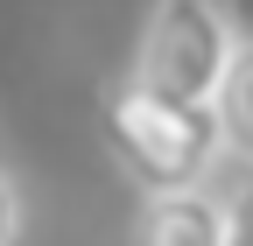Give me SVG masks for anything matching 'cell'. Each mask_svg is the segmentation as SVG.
Returning a JSON list of instances; mask_svg holds the SVG:
<instances>
[{
	"label": "cell",
	"instance_id": "cell-1",
	"mask_svg": "<svg viewBox=\"0 0 253 246\" xmlns=\"http://www.w3.org/2000/svg\"><path fill=\"white\" fill-rule=\"evenodd\" d=\"M106 155L120 162V176L134 190H190L204 183L225 155V134H218V106H183V99H162L134 78H120L106 91Z\"/></svg>",
	"mask_w": 253,
	"mask_h": 246
},
{
	"label": "cell",
	"instance_id": "cell-2",
	"mask_svg": "<svg viewBox=\"0 0 253 246\" xmlns=\"http://www.w3.org/2000/svg\"><path fill=\"white\" fill-rule=\"evenodd\" d=\"M232 56H239V36L218 0H155L126 78L162 91V99H183V106H218Z\"/></svg>",
	"mask_w": 253,
	"mask_h": 246
},
{
	"label": "cell",
	"instance_id": "cell-3",
	"mask_svg": "<svg viewBox=\"0 0 253 246\" xmlns=\"http://www.w3.org/2000/svg\"><path fill=\"white\" fill-rule=\"evenodd\" d=\"M134 246H225V197H211L204 183H190V190H155L141 204Z\"/></svg>",
	"mask_w": 253,
	"mask_h": 246
},
{
	"label": "cell",
	"instance_id": "cell-4",
	"mask_svg": "<svg viewBox=\"0 0 253 246\" xmlns=\"http://www.w3.org/2000/svg\"><path fill=\"white\" fill-rule=\"evenodd\" d=\"M218 134H225V148L239 162H253V49L232 56V78L218 91Z\"/></svg>",
	"mask_w": 253,
	"mask_h": 246
},
{
	"label": "cell",
	"instance_id": "cell-5",
	"mask_svg": "<svg viewBox=\"0 0 253 246\" xmlns=\"http://www.w3.org/2000/svg\"><path fill=\"white\" fill-rule=\"evenodd\" d=\"M225 246H253V190H239L225 204Z\"/></svg>",
	"mask_w": 253,
	"mask_h": 246
},
{
	"label": "cell",
	"instance_id": "cell-6",
	"mask_svg": "<svg viewBox=\"0 0 253 246\" xmlns=\"http://www.w3.org/2000/svg\"><path fill=\"white\" fill-rule=\"evenodd\" d=\"M21 239V190H14V176L0 169V246H14Z\"/></svg>",
	"mask_w": 253,
	"mask_h": 246
},
{
	"label": "cell",
	"instance_id": "cell-7",
	"mask_svg": "<svg viewBox=\"0 0 253 246\" xmlns=\"http://www.w3.org/2000/svg\"><path fill=\"white\" fill-rule=\"evenodd\" d=\"M246 49H253V42H246Z\"/></svg>",
	"mask_w": 253,
	"mask_h": 246
}]
</instances>
